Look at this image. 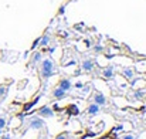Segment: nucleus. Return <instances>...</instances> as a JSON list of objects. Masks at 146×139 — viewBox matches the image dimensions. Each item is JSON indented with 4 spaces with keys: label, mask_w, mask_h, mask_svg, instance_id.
<instances>
[{
    "label": "nucleus",
    "mask_w": 146,
    "mask_h": 139,
    "mask_svg": "<svg viewBox=\"0 0 146 139\" xmlns=\"http://www.w3.org/2000/svg\"><path fill=\"white\" fill-rule=\"evenodd\" d=\"M7 125V119H6V115H0V129H4Z\"/></svg>",
    "instance_id": "obj_14"
},
{
    "label": "nucleus",
    "mask_w": 146,
    "mask_h": 139,
    "mask_svg": "<svg viewBox=\"0 0 146 139\" xmlns=\"http://www.w3.org/2000/svg\"><path fill=\"white\" fill-rule=\"evenodd\" d=\"M0 139H10V135H9V134H7V135H1Z\"/></svg>",
    "instance_id": "obj_18"
},
{
    "label": "nucleus",
    "mask_w": 146,
    "mask_h": 139,
    "mask_svg": "<svg viewBox=\"0 0 146 139\" xmlns=\"http://www.w3.org/2000/svg\"><path fill=\"white\" fill-rule=\"evenodd\" d=\"M121 139H136V136L133 134H126V135H122Z\"/></svg>",
    "instance_id": "obj_16"
},
{
    "label": "nucleus",
    "mask_w": 146,
    "mask_h": 139,
    "mask_svg": "<svg viewBox=\"0 0 146 139\" xmlns=\"http://www.w3.org/2000/svg\"><path fill=\"white\" fill-rule=\"evenodd\" d=\"M54 139H70V134H67V132H62V134H60V135H57Z\"/></svg>",
    "instance_id": "obj_15"
},
{
    "label": "nucleus",
    "mask_w": 146,
    "mask_h": 139,
    "mask_svg": "<svg viewBox=\"0 0 146 139\" xmlns=\"http://www.w3.org/2000/svg\"><path fill=\"white\" fill-rule=\"evenodd\" d=\"M46 128V124L41 118L38 116H31L26 122V129H34V131H41Z\"/></svg>",
    "instance_id": "obj_2"
},
{
    "label": "nucleus",
    "mask_w": 146,
    "mask_h": 139,
    "mask_svg": "<svg viewBox=\"0 0 146 139\" xmlns=\"http://www.w3.org/2000/svg\"><path fill=\"white\" fill-rule=\"evenodd\" d=\"M122 74H123V77L128 78V80H133L135 75H136V72H135L133 68H123V70H122Z\"/></svg>",
    "instance_id": "obj_12"
},
{
    "label": "nucleus",
    "mask_w": 146,
    "mask_h": 139,
    "mask_svg": "<svg viewBox=\"0 0 146 139\" xmlns=\"http://www.w3.org/2000/svg\"><path fill=\"white\" fill-rule=\"evenodd\" d=\"M50 41H51V37H50L48 33H46V34H43V36L40 37V40H38V47H40V48H44V47H47L50 44Z\"/></svg>",
    "instance_id": "obj_10"
},
{
    "label": "nucleus",
    "mask_w": 146,
    "mask_h": 139,
    "mask_svg": "<svg viewBox=\"0 0 146 139\" xmlns=\"http://www.w3.org/2000/svg\"><path fill=\"white\" fill-rule=\"evenodd\" d=\"M1 135H3V129H0V136H1Z\"/></svg>",
    "instance_id": "obj_21"
},
{
    "label": "nucleus",
    "mask_w": 146,
    "mask_h": 139,
    "mask_svg": "<svg viewBox=\"0 0 146 139\" xmlns=\"http://www.w3.org/2000/svg\"><path fill=\"white\" fill-rule=\"evenodd\" d=\"M41 60H43V54H41V51H34V53L31 54V57H30V63H29V65H30V67H34V65L40 64Z\"/></svg>",
    "instance_id": "obj_8"
},
{
    "label": "nucleus",
    "mask_w": 146,
    "mask_h": 139,
    "mask_svg": "<svg viewBox=\"0 0 146 139\" xmlns=\"http://www.w3.org/2000/svg\"><path fill=\"white\" fill-rule=\"evenodd\" d=\"M57 87H60L61 90H64L65 92H68V91H71V88H72V82L68 80V78H61L60 81H58V85Z\"/></svg>",
    "instance_id": "obj_9"
},
{
    "label": "nucleus",
    "mask_w": 146,
    "mask_h": 139,
    "mask_svg": "<svg viewBox=\"0 0 146 139\" xmlns=\"http://www.w3.org/2000/svg\"><path fill=\"white\" fill-rule=\"evenodd\" d=\"M84 43H85V46H87V47H90V46H91V43H90V40H85Z\"/></svg>",
    "instance_id": "obj_20"
},
{
    "label": "nucleus",
    "mask_w": 146,
    "mask_h": 139,
    "mask_svg": "<svg viewBox=\"0 0 146 139\" xmlns=\"http://www.w3.org/2000/svg\"><path fill=\"white\" fill-rule=\"evenodd\" d=\"M145 102H146V96H145Z\"/></svg>",
    "instance_id": "obj_22"
},
{
    "label": "nucleus",
    "mask_w": 146,
    "mask_h": 139,
    "mask_svg": "<svg viewBox=\"0 0 146 139\" xmlns=\"http://www.w3.org/2000/svg\"><path fill=\"white\" fill-rule=\"evenodd\" d=\"M101 112V106L95 104V102H91L88 106H87V109H85V114L88 115V116H95Z\"/></svg>",
    "instance_id": "obj_5"
},
{
    "label": "nucleus",
    "mask_w": 146,
    "mask_h": 139,
    "mask_svg": "<svg viewBox=\"0 0 146 139\" xmlns=\"http://www.w3.org/2000/svg\"><path fill=\"white\" fill-rule=\"evenodd\" d=\"M68 96V94L65 92L64 90H61L60 87H55V88H52V91H51V98L52 99H64V98H67Z\"/></svg>",
    "instance_id": "obj_6"
},
{
    "label": "nucleus",
    "mask_w": 146,
    "mask_h": 139,
    "mask_svg": "<svg viewBox=\"0 0 146 139\" xmlns=\"http://www.w3.org/2000/svg\"><path fill=\"white\" fill-rule=\"evenodd\" d=\"M38 40H40V37H38V39H37V40H34V43H33V46H31V50H34V48H36V47L38 46Z\"/></svg>",
    "instance_id": "obj_17"
},
{
    "label": "nucleus",
    "mask_w": 146,
    "mask_h": 139,
    "mask_svg": "<svg viewBox=\"0 0 146 139\" xmlns=\"http://www.w3.org/2000/svg\"><path fill=\"white\" fill-rule=\"evenodd\" d=\"M92 70H94V61L91 58L82 60V63H81V71L90 74V72H92Z\"/></svg>",
    "instance_id": "obj_4"
},
{
    "label": "nucleus",
    "mask_w": 146,
    "mask_h": 139,
    "mask_svg": "<svg viewBox=\"0 0 146 139\" xmlns=\"http://www.w3.org/2000/svg\"><path fill=\"white\" fill-rule=\"evenodd\" d=\"M75 87H77V88H82V87H84V85H82V84H81V82H77V84H75Z\"/></svg>",
    "instance_id": "obj_19"
},
{
    "label": "nucleus",
    "mask_w": 146,
    "mask_h": 139,
    "mask_svg": "<svg viewBox=\"0 0 146 139\" xmlns=\"http://www.w3.org/2000/svg\"><path fill=\"white\" fill-rule=\"evenodd\" d=\"M38 74L40 78L43 80H48L50 77H52L54 74H57V65L51 58H44L43 61H40V67H38Z\"/></svg>",
    "instance_id": "obj_1"
},
{
    "label": "nucleus",
    "mask_w": 146,
    "mask_h": 139,
    "mask_svg": "<svg viewBox=\"0 0 146 139\" xmlns=\"http://www.w3.org/2000/svg\"><path fill=\"white\" fill-rule=\"evenodd\" d=\"M102 77L106 78V80H112L115 77V71H113V67H106L105 70H102Z\"/></svg>",
    "instance_id": "obj_11"
},
{
    "label": "nucleus",
    "mask_w": 146,
    "mask_h": 139,
    "mask_svg": "<svg viewBox=\"0 0 146 139\" xmlns=\"http://www.w3.org/2000/svg\"><path fill=\"white\" fill-rule=\"evenodd\" d=\"M7 91H9V87H6V85H0V102L6 98Z\"/></svg>",
    "instance_id": "obj_13"
},
{
    "label": "nucleus",
    "mask_w": 146,
    "mask_h": 139,
    "mask_svg": "<svg viewBox=\"0 0 146 139\" xmlns=\"http://www.w3.org/2000/svg\"><path fill=\"white\" fill-rule=\"evenodd\" d=\"M92 102H95L99 106H102V105L106 104V98H105V95L101 92V91H95L94 95H92Z\"/></svg>",
    "instance_id": "obj_7"
},
{
    "label": "nucleus",
    "mask_w": 146,
    "mask_h": 139,
    "mask_svg": "<svg viewBox=\"0 0 146 139\" xmlns=\"http://www.w3.org/2000/svg\"><path fill=\"white\" fill-rule=\"evenodd\" d=\"M37 115L41 116V118H52L54 116V111L50 108L48 105H44V106L37 109Z\"/></svg>",
    "instance_id": "obj_3"
}]
</instances>
